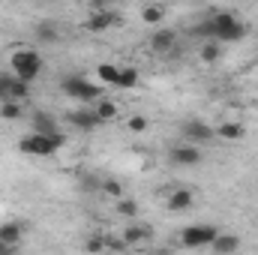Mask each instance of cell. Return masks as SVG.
Masks as SVG:
<instances>
[{"label":"cell","instance_id":"1","mask_svg":"<svg viewBox=\"0 0 258 255\" xmlns=\"http://www.w3.org/2000/svg\"><path fill=\"white\" fill-rule=\"evenodd\" d=\"M63 144H66V138L60 132H54V135L30 132V135H24V138L18 141V150H21L24 156H51V153H57Z\"/></svg>","mask_w":258,"mask_h":255},{"label":"cell","instance_id":"2","mask_svg":"<svg viewBox=\"0 0 258 255\" xmlns=\"http://www.w3.org/2000/svg\"><path fill=\"white\" fill-rule=\"evenodd\" d=\"M210 24H213V39L216 42H240L246 36V24L237 21L234 12H213Z\"/></svg>","mask_w":258,"mask_h":255},{"label":"cell","instance_id":"3","mask_svg":"<svg viewBox=\"0 0 258 255\" xmlns=\"http://www.w3.org/2000/svg\"><path fill=\"white\" fill-rule=\"evenodd\" d=\"M9 69L24 81H36L39 72H42V54L33 51V48H15L9 54Z\"/></svg>","mask_w":258,"mask_h":255},{"label":"cell","instance_id":"4","mask_svg":"<svg viewBox=\"0 0 258 255\" xmlns=\"http://www.w3.org/2000/svg\"><path fill=\"white\" fill-rule=\"evenodd\" d=\"M60 87H63V93L69 99H78L81 105H84V102H96V99L102 96V87L93 84V81L84 78V75H66L63 81H60Z\"/></svg>","mask_w":258,"mask_h":255},{"label":"cell","instance_id":"5","mask_svg":"<svg viewBox=\"0 0 258 255\" xmlns=\"http://www.w3.org/2000/svg\"><path fill=\"white\" fill-rule=\"evenodd\" d=\"M216 234H219L216 225H210V222H198V225H186V228L180 231V243H183L186 249H201V246H210Z\"/></svg>","mask_w":258,"mask_h":255},{"label":"cell","instance_id":"6","mask_svg":"<svg viewBox=\"0 0 258 255\" xmlns=\"http://www.w3.org/2000/svg\"><path fill=\"white\" fill-rule=\"evenodd\" d=\"M30 81L18 78L15 72H0V102L3 99H27Z\"/></svg>","mask_w":258,"mask_h":255},{"label":"cell","instance_id":"7","mask_svg":"<svg viewBox=\"0 0 258 255\" xmlns=\"http://www.w3.org/2000/svg\"><path fill=\"white\" fill-rule=\"evenodd\" d=\"M120 24V15L114 12V9H93V15H87V21H84V30H90V33H105V30H111V27H117Z\"/></svg>","mask_w":258,"mask_h":255},{"label":"cell","instance_id":"8","mask_svg":"<svg viewBox=\"0 0 258 255\" xmlns=\"http://www.w3.org/2000/svg\"><path fill=\"white\" fill-rule=\"evenodd\" d=\"M180 135L186 141H192V144H207V141L216 138V129L210 126V123H204V120H186L180 126Z\"/></svg>","mask_w":258,"mask_h":255},{"label":"cell","instance_id":"9","mask_svg":"<svg viewBox=\"0 0 258 255\" xmlns=\"http://www.w3.org/2000/svg\"><path fill=\"white\" fill-rule=\"evenodd\" d=\"M171 159H174L177 165H186V168H192V165H198L204 156H201V147H198V144L186 141V144H177V147L171 150Z\"/></svg>","mask_w":258,"mask_h":255},{"label":"cell","instance_id":"10","mask_svg":"<svg viewBox=\"0 0 258 255\" xmlns=\"http://www.w3.org/2000/svg\"><path fill=\"white\" fill-rule=\"evenodd\" d=\"M174 45H177V33H174V30H153V36H150V51L168 54V51H174Z\"/></svg>","mask_w":258,"mask_h":255},{"label":"cell","instance_id":"11","mask_svg":"<svg viewBox=\"0 0 258 255\" xmlns=\"http://www.w3.org/2000/svg\"><path fill=\"white\" fill-rule=\"evenodd\" d=\"M69 123H72L75 129H81V132H93L102 120L96 117V111H93V108H78V111H72V114H69Z\"/></svg>","mask_w":258,"mask_h":255},{"label":"cell","instance_id":"12","mask_svg":"<svg viewBox=\"0 0 258 255\" xmlns=\"http://www.w3.org/2000/svg\"><path fill=\"white\" fill-rule=\"evenodd\" d=\"M210 249H213V252H219V255L237 252V249H240V237H237V234H228V231H219V234L213 237Z\"/></svg>","mask_w":258,"mask_h":255},{"label":"cell","instance_id":"13","mask_svg":"<svg viewBox=\"0 0 258 255\" xmlns=\"http://www.w3.org/2000/svg\"><path fill=\"white\" fill-rule=\"evenodd\" d=\"M195 204V195L189 189H174L168 195V210L171 213H183V210H192Z\"/></svg>","mask_w":258,"mask_h":255},{"label":"cell","instance_id":"14","mask_svg":"<svg viewBox=\"0 0 258 255\" xmlns=\"http://www.w3.org/2000/svg\"><path fill=\"white\" fill-rule=\"evenodd\" d=\"M30 132L54 135V132H57V120H54L48 111H33V117H30Z\"/></svg>","mask_w":258,"mask_h":255},{"label":"cell","instance_id":"15","mask_svg":"<svg viewBox=\"0 0 258 255\" xmlns=\"http://www.w3.org/2000/svg\"><path fill=\"white\" fill-rule=\"evenodd\" d=\"M33 39H39V42H45V45H54V42L60 39V27H57L54 21H42V24H36Z\"/></svg>","mask_w":258,"mask_h":255},{"label":"cell","instance_id":"16","mask_svg":"<svg viewBox=\"0 0 258 255\" xmlns=\"http://www.w3.org/2000/svg\"><path fill=\"white\" fill-rule=\"evenodd\" d=\"M18 240H21V225H15V222L0 225V243H3V249H15Z\"/></svg>","mask_w":258,"mask_h":255},{"label":"cell","instance_id":"17","mask_svg":"<svg viewBox=\"0 0 258 255\" xmlns=\"http://www.w3.org/2000/svg\"><path fill=\"white\" fill-rule=\"evenodd\" d=\"M216 135H219V138H225V141H240V138L246 135V126H243L240 120H225L222 126L216 129Z\"/></svg>","mask_w":258,"mask_h":255},{"label":"cell","instance_id":"18","mask_svg":"<svg viewBox=\"0 0 258 255\" xmlns=\"http://www.w3.org/2000/svg\"><path fill=\"white\" fill-rule=\"evenodd\" d=\"M150 237V228L147 225H126L123 228V243L126 246H138V243H144Z\"/></svg>","mask_w":258,"mask_h":255},{"label":"cell","instance_id":"19","mask_svg":"<svg viewBox=\"0 0 258 255\" xmlns=\"http://www.w3.org/2000/svg\"><path fill=\"white\" fill-rule=\"evenodd\" d=\"M219 54H222V48H219V42H216V39H201V48H198L201 63H216V60H219Z\"/></svg>","mask_w":258,"mask_h":255},{"label":"cell","instance_id":"20","mask_svg":"<svg viewBox=\"0 0 258 255\" xmlns=\"http://www.w3.org/2000/svg\"><path fill=\"white\" fill-rule=\"evenodd\" d=\"M93 111H96V117H99V120L105 123V120H114L120 108H117V102H111V99L99 96V99H96V108H93Z\"/></svg>","mask_w":258,"mask_h":255},{"label":"cell","instance_id":"21","mask_svg":"<svg viewBox=\"0 0 258 255\" xmlns=\"http://www.w3.org/2000/svg\"><path fill=\"white\" fill-rule=\"evenodd\" d=\"M96 75H99V81H102V84H108V87H117L120 66H117V63H99V66H96Z\"/></svg>","mask_w":258,"mask_h":255},{"label":"cell","instance_id":"22","mask_svg":"<svg viewBox=\"0 0 258 255\" xmlns=\"http://www.w3.org/2000/svg\"><path fill=\"white\" fill-rule=\"evenodd\" d=\"M117 87H120V90H132V87H138V69H135V66H123V69H120V75H117Z\"/></svg>","mask_w":258,"mask_h":255},{"label":"cell","instance_id":"23","mask_svg":"<svg viewBox=\"0 0 258 255\" xmlns=\"http://www.w3.org/2000/svg\"><path fill=\"white\" fill-rule=\"evenodd\" d=\"M162 18H165V9H162L159 3H147V6L141 9V21H144V24H159Z\"/></svg>","mask_w":258,"mask_h":255},{"label":"cell","instance_id":"24","mask_svg":"<svg viewBox=\"0 0 258 255\" xmlns=\"http://www.w3.org/2000/svg\"><path fill=\"white\" fill-rule=\"evenodd\" d=\"M0 117L3 120H18L21 117V99H3L0 102Z\"/></svg>","mask_w":258,"mask_h":255},{"label":"cell","instance_id":"25","mask_svg":"<svg viewBox=\"0 0 258 255\" xmlns=\"http://www.w3.org/2000/svg\"><path fill=\"white\" fill-rule=\"evenodd\" d=\"M114 210H117L120 216H129V219H132V216L138 213V201H135V198H123V195H120V198H117V204H114Z\"/></svg>","mask_w":258,"mask_h":255},{"label":"cell","instance_id":"26","mask_svg":"<svg viewBox=\"0 0 258 255\" xmlns=\"http://www.w3.org/2000/svg\"><path fill=\"white\" fill-rule=\"evenodd\" d=\"M102 192L111 195V198H120V195H123V186H120L117 180H105V183H102Z\"/></svg>","mask_w":258,"mask_h":255},{"label":"cell","instance_id":"27","mask_svg":"<svg viewBox=\"0 0 258 255\" xmlns=\"http://www.w3.org/2000/svg\"><path fill=\"white\" fill-rule=\"evenodd\" d=\"M129 132H144V129H147V117H138V114H135V117H129Z\"/></svg>","mask_w":258,"mask_h":255},{"label":"cell","instance_id":"28","mask_svg":"<svg viewBox=\"0 0 258 255\" xmlns=\"http://www.w3.org/2000/svg\"><path fill=\"white\" fill-rule=\"evenodd\" d=\"M87 249L90 252H99V249H105V240L102 237H93V240H87Z\"/></svg>","mask_w":258,"mask_h":255},{"label":"cell","instance_id":"29","mask_svg":"<svg viewBox=\"0 0 258 255\" xmlns=\"http://www.w3.org/2000/svg\"><path fill=\"white\" fill-rule=\"evenodd\" d=\"M108 3H111V0H90L93 9H108Z\"/></svg>","mask_w":258,"mask_h":255},{"label":"cell","instance_id":"30","mask_svg":"<svg viewBox=\"0 0 258 255\" xmlns=\"http://www.w3.org/2000/svg\"><path fill=\"white\" fill-rule=\"evenodd\" d=\"M0 252H3V243H0Z\"/></svg>","mask_w":258,"mask_h":255}]
</instances>
